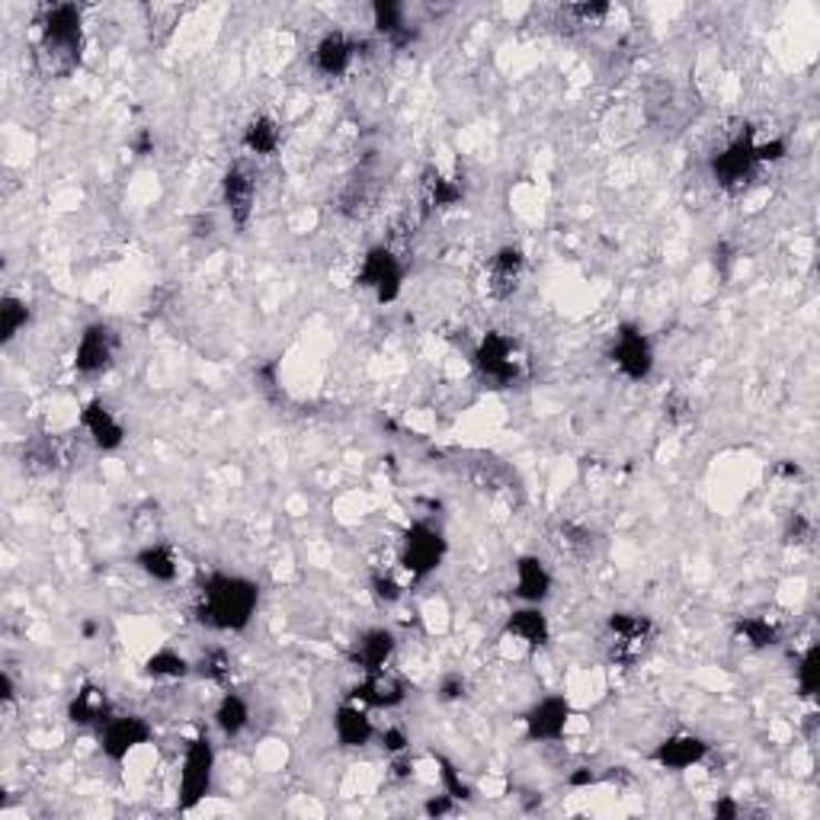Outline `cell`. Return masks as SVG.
<instances>
[{
    "label": "cell",
    "instance_id": "29",
    "mask_svg": "<svg viewBox=\"0 0 820 820\" xmlns=\"http://www.w3.org/2000/svg\"><path fill=\"white\" fill-rule=\"evenodd\" d=\"M378 193H382V183L372 180L363 174H356L353 180L346 183V189L340 193V212L346 218H365V215L375 212V203H378Z\"/></svg>",
    "mask_w": 820,
    "mask_h": 820
},
{
    "label": "cell",
    "instance_id": "19",
    "mask_svg": "<svg viewBox=\"0 0 820 820\" xmlns=\"http://www.w3.org/2000/svg\"><path fill=\"white\" fill-rule=\"evenodd\" d=\"M331 725H334L336 744L343 750H363V747H369L375 740V734H378L375 722L369 718V708H363L360 702L353 699H343L336 705Z\"/></svg>",
    "mask_w": 820,
    "mask_h": 820
},
{
    "label": "cell",
    "instance_id": "10",
    "mask_svg": "<svg viewBox=\"0 0 820 820\" xmlns=\"http://www.w3.org/2000/svg\"><path fill=\"white\" fill-rule=\"evenodd\" d=\"M120 356V331L106 321H93L77 336L74 346V372L81 378H100L106 375Z\"/></svg>",
    "mask_w": 820,
    "mask_h": 820
},
{
    "label": "cell",
    "instance_id": "31",
    "mask_svg": "<svg viewBox=\"0 0 820 820\" xmlns=\"http://www.w3.org/2000/svg\"><path fill=\"white\" fill-rule=\"evenodd\" d=\"M193 673H199L206 683L221 686V689H231V676H235V661L225 647H209L199 654V661L193 664Z\"/></svg>",
    "mask_w": 820,
    "mask_h": 820
},
{
    "label": "cell",
    "instance_id": "23",
    "mask_svg": "<svg viewBox=\"0 0 820 820\" xmlns=\"http://www.w3.org/2000/svg\"><path fill=\"white\" fill-rule=\"evenodd\" d=\"M504 635H510L519 644H526L529 651H539V647H546L548 641H551V622H548L542 606H526L522 603V606L513 609L507 615Z\"/></svg>",
    "mask_w": 820,
    "mask_h": 820
},
{
    "label": "cell",
    "instance_id": "40",
    "mask_svg": "<svg viewBox=\"0 0 820 820\" xmlns=\"http://www.w3.org/2000/svg\"><path fill=\"white\" fill-rule=\"evenodd\" d=\"M375 740H378V747H382L388 757H401V754H407V747H411V734L401 728V725L382 728L375 734Z\"/></svg>",
    "mask_w": 820,
    "mask_h": 820
},
{
    "label": "cell",
    "instance_id": "20",
    "mask_svg": "<svg viewBox=\"0 0 820 820\" xmlns=\"http://www.w3.org/2000/svg\"><path fill=\"white\" fill-rule=\"evenodd\" d=\"M356 55H360V42L356 39H350L343 30L324 32L318 39V45H314V71L321 77L334 81V77H343L353 68Z\"/></svg>",
    "mask_w": 820,
    "mask_h": 820
},
{
    "label": "cell",
    "instance_id": "11",
    "mask_svg": "<svg viewBox=\"0 0 820 820\" xmlns=\"http://www.w3.org/2000/svg\"><path fill=\"white\" fill-rule=\"evenodd\" d=\"M152 737L154 728L145 715H113L100 728V750L110 762H122L128 760V754L145 747Z\"/></svg>",
    "mask_w": 820,
    "mask_h": 820
},
{
    "label": "cell",
    "instance_id": "1",
    "mask_svg": "<svg viewBox=\"0 0 820 820\" xmlns=\"http://www.w3.org/2000/svg\"><path fill=\"white\" fill-rule=\"evenodd\" d=\"M39 39L32 49L35 71L45 81L71 77L84 59V10L77 3H49L35 17Z\"/></svg>",
    "mask_w": 820,
    "mask_h": 820
},
{
    "label": "cell",
    "instance_id": "17",
    "mask_svg": "<svg viewBox=\"0 0 820 820\" xmlns=\"http://www.w3.org/2000/svg\"><path fill=\"white\" fill-rule=\"evenodd\" d=\"M522 279H526V253L513 243L500 247L487 263V292H490V299L510 302L519 292Z\"/></svg>",
    "mask_w": 820,
    "mask_h": 820
},
{
    "label": "cell",
    "instance_id": "41",
    "mask_svg": "<svg viewBox=\"0 0 820 820\" xmlns=\"http://www.w3.org/2000/svg\"><path fill=\"white\" fill-rule=\"evenodd\" d=\"M811 542H814V519L791 513L786 526V546H811Z\"/></svg>",
    "mask_w": 820,
    "mask_h": 820
},
{
    "label": "cell",
    "instance_id": "16",
    "mask_svg": "<svg viewBox=\"0 0 820 820\" xmlns=\"http://www.w3.org/2000/svg\"><path fill=\"white\" fill-rule=\"evenodd\" d=\"M81 429L87 433L93 446L100 453H116L125 443V426H122L120 414L103 401V397H91L84 407H81Z\"/></svg>",
    "mask_w": 820,
    "mask_h": 820
},
{
    "label": "cell",
    "instance_id": "38",
    "mask_svg": "<svg viewBox=\"0 0 820 820\" xmlns=\"http://www.w3.org/2000/svg\"><path fill=\"white\" fill-rule=\"evenodd\" d=\"M554 546L561 548V551H568V554L587 558V554H593V546H596V532H590L587 526H578V522H564V526L558 529V539H554Z\"/></svg>",
    "mask_w": 820,
    "mask_h": 820
},
{
    "label": "cell",
    "instance_id": "7",
    "mask_svg": "<svg viewBox=\"0 0 820 820\" xmlns=\"http://www.w3.org/2000/svg\"><path fill=\"white\" fill-rule=\"evenodd\" d=\"M609 363L612 369L629 378V382H647L654 372V346L651 336L644 334V328L635 321H622L612 334V346H609Z\"/></svg>",
    "mask_w": 820,
    "mask_h": 820
},
{
    "label": "cell",
    "instance_id": "3",
    "mask_svg": "<svg viewBox=\"0 0 820 820\" xmlns=\"http://www.w3.org/2000/svg\"><path fill=\"white\" fill-rule=\"evenodd\" d=\"M754 145H757L754 128L744 125L734 138L725 142V148H718V152L712 154V160H708L715 183H718L725 193H730V196H740L750 183L757 180V174L762 170Z\"/></svg>",
    "mask_w": 820,
    "mask_h": 820
},
{
    "label": "cell",
    "instance_id": "13",
    "mask_svg": "<svg viewBox=\"0 0 820 820\" xmlns=\"http://www.w3.org/2000/svg\"><path fill=\"white\" fill-rule=\"evenodd\" d=\"M221 203L231 215V225L235 228H247L250 218H253V209H257V174L250 164L243 160H235L225 177H221Z\"/></svg>",
    "mask_w": 820,
    "mask_h": 820
},
{
    "label": "cell",
    "instance_id": "30",
    "mask_svg": "<svg viewBox=\"0 0 820 820\" xmlns=\"http://www.w3.org/2000/svg\"><path fill=\"white\" fill-rule=\"evenodd\" d=\"M734 639L747 644L750 651H769V647L779 644L782 629H779V622H772L766 615H740L734 622Z\"/></svg>",
    "mask_w": 820,
    "mask_h": 820
},
{
    "label": "cell",
    "instance_id": "49",
    "mask_svg": "<svg viewBox=\"0 0 820 820\" xmlns=\"http://www.w3.org/2000/svg\"><path fill=\"white\" fill-rule=\"evenodd\" d=\"M392 776H395V779H414V762L404 760V754H401V757H395V762H392Z\"/></svg>",
    "mask_w": 820,
    "mask_h": 820
},
{
    "label": "cell",
    "instance_id": "8",
    "mask_svg": "<svg viewBox=\"0 0 820 820\" xmlns=\"http://www.w3.org/2000/svg\"><path fill=\"white\" fill-rule=\"evenodd\" d=\"M356 282L369 289L378 304H395L401 299V289H404V263L385 243L369 247L360 270H356Z\"/></svg>",
    "mask_w": 820,
    "mask_h": 820
},
{
    "label": "cell",
    "instance_id": "27",
    "mask_svg": "<svg viewBox=\"0 0 820 820\" xmlns=\"http://www.w3.org/2000/svg\"><path fill=\"white\" fill-rule=\"evenodd\" d=\"M243 152L253 157H273L282 145V125L270 113H257L253 120L243 125L241 132Z\"/></svg>",
    "mask_w": 820,
    "mask_h": 820
},
{
    "label": "cell",
    "instance_id": "42",
    "mask_svg": "<svg viewBox=\"0 0 820 820\" xmlns=\"http://www.w3.org/2000/svg\"><path fill=\"white\" fill-rule=\"evenodd\" d=\"M436 696H439L443 702H461L465 696H468V679H465L461 673H446V676L439 679Z\"/></svg>",
    "mask_w": 820,
    "mask_h": 820
},
{
    "label": "cell",
    "instance_id": "24",
    "mask_svg": "<svg viewBox=\"0 0 820 820\" xmlns=\"http://www.w3.org/2000/svg\"><path fill=\"white\" fill-rule=\"evenodd\" d=\"M372 27L392 49H407L411 42H417V30L407 23L404 3H395V0H375L372 3Z\"/></svg>",
    "mask_w": 820,
    "mask_h": 820
},
{
    "label": "cell",
    "instance_id": "9",
    "mask_svg": "<svg viewBox=\"0 0 820 820\" xmlns=\"http://www.w3.org/2000/svg\"><path fill=\"white\" fill-rule=\"evenodd\" d=\"M215 779V747L209 740V734H196L183 754V769H180V811H193L209 791H212Z\"/></svg>",
    "mask_w": 820,
    "mask_h": 820
},
{
    "label": "cell",
    "instance_id": "32",
    "mask_svg": "<svg viewBox=\"0 0 820 820\" xmlns=\"http://www.w3.org/2000/svg\"><path fill=\"white\" fill-rule=\"evenodd\" d=\"M609 13H612V7H609L606 0H580V3H564V7H558L561 23H571V27H578V30L603 27V20H606Z\"/></svg>",
    "mask_w": 820,
    "mask_h": 820
},
{
    "label": "cell",
    "instance_id": "43",
    "mask_svg": "<svg viewBox=\"0 0 820 820\" xmlns=\"http://www.w3.org/2000/svg\"><path fill=\"white\" fill-rule=\"evenodd\" d=\"M754 152H757V160H760V167L766 164H779L786 154H789V142L786 138H769V142H757L754 145Z\"/></svg>",
    "mask_w": 820,
    "mask_h": 820
},
{
    "label": "cell",
    "instance_id": "46",
    "mask_svg": "<svg viewBox=\"0 0 820 820\" xmlns=\"http://www.w3.org/2000/svg\"><path fill=\"white\" fill-rule=\"evenodd\" d=\"M596 782H603V776L590 772L587 766H583V769H578V772H571V779H568V786H574V789H583V786H596Z\"/></svg>",
    "mask_w": 820,
    "mask_h": 820
},
{
    "label": "cell",
    "instance_id": "5",
    "mask_svg": "<svg viewBox=\"0 0 820 820\" xmlns=\"http://www.w3.org/2000/svg\"><path fill=\"white\" fill-rule=\"evenodd\" d=\"M471 363L494 388H513L526 375V360L519 356V343L504 331H487L471 353Z\"/></svg>",
    "mask_w": 820,
    "mask_h": 820
},
{
    "label": "cell",
    "instance_id": "35",
    "mask_svg": "<svg viewBox=\"0 0 820 820\" xmlns=\"http://www.w3.org/2000/svg\"><path fill=\"white\" fill-rule=\"evenodd\" d=\"M145 673L152 679H183V676L193 673V664L174 647H157L152 657L145 661Z\"/></svg>",
    "mask_w": 820,
    "mask_h": 820
},
{
    "label": "cell",
    "instance_id": "15",
    "mask_svg": "<svg viewBox=\"0 0 820 820\" xmlns=\"http://www.w3.org/2000/svg\"><path fill=\"white\" fill-rule=\"evenodd\" d=\"M346 699L360 702L363 708H375V712H392L407 699V683L395 676L392 670H378V673H365L363 679L346 693Z\"/></svg>",
    "mask_w": 820,
    "mask_h": 820
},
{
    "label": "cell",
    "instance_id": "22",
    "mask_svg": "<svg viewBox=\"0 0 820 820\" xmlns=\"http://www.w3.org/2000/svg\"><path fill=\"white\" fill-rule=\"evenodd\" d=\"M113 718V705L103 686L96 683H84L71 702H68V722L77 725V728H103L106 722Z\"/></svg>",
    "mask_w": 820,
    "mask_h": 820
},
{
    "label": "cell",
    "instance_id": "26",
    "mask_svg": "<svg viewBox=\"0 0 820 820\" xmlns=\"http://www.w3.org/2000/svg\"><path fill=\"white\" fill-rule=\"evenodd\" d=\"M135 568L152 578L154 583H177L180 578V558L167 542H148L135 551Z\"/></svg>",
    "mask_w": 820,
    "mask_h": 820
},
{
    "label": "cell",
    "instance_id": "2",
    "mask_svg": "<svg viewBox=\"0 0 820 820\" xmlns=\"http://www.w3.org/2000/svg\"><path fill=\"white\" fill-rule=\"evenodd\" d=\"M260 606V583L241 574L212 571L199 580L196 619L212 632H243Z\"/></svg>",
    "mask_w": 820,
    "mask_h": 820
},
{
    "label": "cell",
    "instance_id": "18",
    "mask_svg": "<svg viewBox=\"0 0 820 820\" xmlns=\"http://www.w3.org/2000/svg\"><path fill=\"white\" fill-rule=\"evenodd\" d=\"M395 651L397 639L392 629H365L350 647V664H353V670H360V676L378 673V670H388Z\"/></svg>",
    "mask_w": 820,
    "mask_h": 820
},
{
    "label": "cell",
    "instance_id": "6",
    "mask_svg": "<svg viewBox=\"0 0 820 820\" xmlns=\"http://www.w3.org/2000/svg\"><path fill=\"white\" fill-rule=\"evenodd\" d=\"M446 551H449V542H446L443 529L429 519H417L404 529L397 561L414 580H426L443 568Z\"/></svg>",
    "mask_w": 820,
    "mask_h": 820
},
{
    "label": "cell",
    "instance_id": "33",
    "mask_svg": "<svg viewBox=\"0 0 820 820\" xmlns=\"http://www.w3.org/2000/svg\"><path fill=\"white\" fill-rule=\"evenodd\" d=\"M32 321V308L20 295H3L0 299V340L13 343L20 331H27Z\"/></svg>",
    "mask_w": 820,
    "mask_h": 820
},
{
    "label": "cell",
    "instance_id": "44",
    "mask_svg": "<svg viewBox=\"0 0 820 820\" xmlns=\"http://www.w3.org/2000/svg\"><path fill=\"white\" fill-rule=\"evenodd\" d=\"M456 798H449L446 791L443 795H436V798H429L424 805V811L429 814V818H446V814H453L456 811Z\"/></svg>",
    "mask_w": 820,
    "mask_h": 820
},
{
    "label": "cell",
    "instance_id": "14",
    "mask_svg": "<svg viewBox=\"0 0 820 820\" xmlns=\"http://www.w3.org/2000/svg\"><path fill=\"white\" fill-rule=\"evenodd\" d=\"M712 754V744L699 737V734H689V730H679V734H670L664 737L654 750H651V762H657L661 769L667 772H686L693 766L708 760Z\"/></svg>",
    "mask_w": 820,
    "mask_h": 820
},
{
    "label": "cell",
    "instance_id": "21",
    "mask_svg": "<svg viewBox=\"0 0 820 820\" xmlns=\"http://www.w3.org/2000/svg\"><path fill=\"white\" fill-rule=\"evenodd\" d=\"M513 593H517L519 603L526 606H542L548 596H551V587H554V578L548 571V564L539 558V554H522L513 564Z\"/></svg>",
    "mask_w": 820,
    "mask_h": 820
},
{
    "label": "cell",
    "instance_id": "34",
    "mask_svg": "<svg viewBox=\"0 0 820 820\" xmlns=\"http://www.w3.org/2000/svg\"><path fill=\"white\" fill-rule=\"evenodd\" d=\"M61 461V446L55 436H35L23 446V465L35 471V475H45V471H55Z\"/></svg>",
    "mask_w": 820,
    "mask_h": 820
},
{
    "label": "cell",
    "instance_id": "25",
    "mask_svg": "<svg viewBox=\"0 0 820 820\" xmlns=\"http://www.w3.org/2000/svg\"><path fill=\"white\" fill-rule=\"evenodd\" d=\"M465 199V186L453 177H446L443 170L436 167H426L424 180H421V203H424V215L446 212V209H456L458 203Z\"/></svg>",
    "mask_w": 820,
    "mask_h": 820
},
{
    "label": "cell",
    "instance_id": "39",
    "mask_svg": "<svg viewBox=\"0 0 820 820\" xmlns=\"http://www.w3.org/2000/svg\"><path fill=\"white\" fill-rule=\"evenodd\" d=\"M369 590H372L375 603H382V606H392V603H397L404 596V583L395 574H388V571H372Z\"/></svg>",
    "mask_w": 820,
    "mask_h": 820
},
{
    "label": "cell",
    "instance_id": "37",
    "mask_svg": "<svg viewBox=\"0 0 820 820\" xmlns=\"http://www.w3.org/2000/svg\"><path fill=\"white\" fill-rule=\"evenodd\" d=\"M818 679H820V647L811 644L795 670V683H798V696L801 699H814L818 696Z\"/></svg>",
    "mask_w": 820,
    "mask_h": 820
},
{
    "label": "cell",
    "instance_id": "28",
    "mask_svg": "<svg viewBox=\"0 0 820 820\" xmlns=\"http://www.w3.org/2000/svg\"><path fill=\"white\" fill-rule=\"evenodd\" d=\"M212 722L221 737H228V740L241 737L247 725H250V702L243 699L241 693H235V689H225V696L215 705Z\"/></svg>",
    "mask_w": 820,
    "mask_h": 820
},
{
    "label": "cell",
    "instance_id": "45",
    "mask_svg": "<svg viewBox=\"0 0 820 820\" xmlns=\"http://www.w3.org/2000/svg\"><path fill=\"white\" fill-rule=\"evenodd\" d=\"M712 814L718 820H737L740 818V805H737L734 798H718V801L712 805Z\"/></svg>",
    "mask_w": 820,
    "mask_h": 820
},
{
    "label": "cell",
    "instance_id": "47",
    "mask_svg": "<svg viewBox=\"0 0 820 820\" xmlns=\"http://www.w3.org/2000/svg\"><path fill=\"white\" fill-rule=\"evenodd\" d=\"M0 699L7 702V705L17 699V683H13L10 670H3V673H0Z\"/></svg>",
    "mask_w": 820,
    "mask_h": 820
},
{
    "label": "cell",
    "instance_id": "48",
    "mask_svg": "<svg viewBox=\"0 0 820 820\" xmlns=\"http://www.w3.org/2000/svg\"><path fill=\"white\" fill-rule=\"evenodd\" d=\"M132 152L138 154V157H148V154H154V135L152 132H142L135 142H132Z\"/></svg>",
    "mask_w": 820,
    "mask_h": 820
},
{
    "label": "cell",
    "instance_id": "12",
    "mask_svg": "<svg viewBox=\"0 0 820 820\" xmlns=\"http://www.w3.org/2000/svg\"><path fill=\"white\" fill-rule=\"evenodd\" d=\"M574 718V705L564 696H546L536 705L526 708L522 715V728H526V740L532 744H554L568 734V725Z\"/></svg>",
    "mask_w": 820,
    "mask_h": 820
},
{
    "label": "cell",
    "instance_id": "4",
    "mask_svg": "<svg viewBox=\"0 0 820 820\" xmlns=\"http://www.w3.org/2000/svg\"><path fill=\"white\" fill-rule=\"evenodd\" d=\"M657 625L651 615L641 612H612L606 619L609 661L619 667H635L641 657L654 647Z\"/></svg>",
    "mask_w": 820,
    "mask_h": 820
},
{
    "label": "cell",
    "instance_id": "36",
    "mask_svg": "<svg viewBox=\"0 0 820 820\" xmlns=\"http://www.w3.org/2000/svg\"><path fill=\"white\" fill-rule=\"evenodd\" d=\"M433 760H436V772H439V786H443V791L449 798H456L458 805L475 798V789L468 786V779L461 776V769H458L456 762L449 760V757H443V754H433Z\"/></svg>",
    "mask_w": 820,
    "mask_h": 820
}]
</instances>
